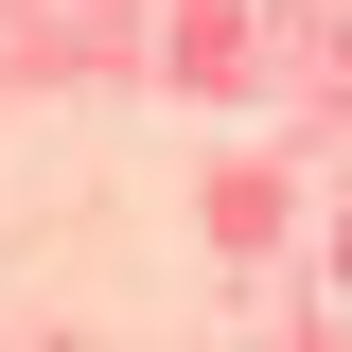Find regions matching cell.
I'll return each instance as SVG.
<instances>
[{
    "label": "cell",
    "mask_w": 352,
    "mask_h": 352,
    "mask_svg": "<svg viewBox=\"0 0 352 352\" xmlns=\"http://www.w3.org/2000/svg\"><path fill=\"white\" fill-rule=\"evenodd\" d=\"M335 264H352V247H335Z\"/></svg>",
    "instance_id": "cell-1"
}]
</instances>
